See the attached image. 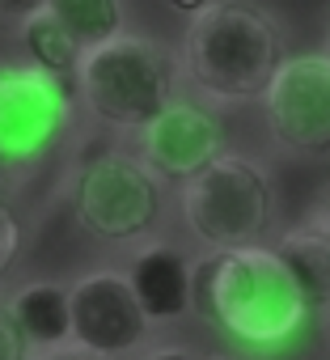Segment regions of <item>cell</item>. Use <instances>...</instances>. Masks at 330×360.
<instances>
[{"label": "cell", "mask_w": 330, "mask_h": 360, "mask_svg": "<svg viewBox=\"0 0 330 360\" xmlns=\"http://www.w3.org/2000/svg\"><path fill=\"white\" fill-rule=\"evenodd\" d=\"M77 89L89 115L119 131H144L165 106L178 102V64L170 47L144 34H119L89 47L77 68Z\"/></svg>", "instance_id": "cell-3"}, {"label": "cell", "mask_w": 330, "mask_h": 360, "mask_svg": "<svg viewBox=\"0 0 330 360\" xmlns=\"http://www.w3.org/2000/svg\"><path fill=\"white\" fill-rule=\"evenodd\" d=\"M144 360H199L191 347H178V343H161V347H148Z\"/></svg>", "instance_id": "cell-18"}, {"label": "cell", "mask_w": 330, "mask_h": 360, "mask_svg": "<svg viewBox=\"0 0 330 360\" xmlns=\"http://www.w3.org/2000/svg\"><path fill=\"white\" fill-rule=\"evenodd\" d=\"M284 39L250 0H212L191 18L183 39V68L212 102H254L284 68Z\"/></svg>", "instance_id": "cell-2"}, {"label": "cell", "mask_w": 330, "mask_h": 360, "mask_svg": "<svg viewBox=\"0 0 330 360\" xmlns=\"http://www.w3.org/2000/svg\"><path fill=\"white\" fill-rule=\"evenodd\" d=\"M47 13L81 43V51L123 34V0H47Z\"/></svg>", "instance_id": "cell-13"}, {"label": "cell", "mask_w": 330, "mask_h": 360, "mask_svg": "<svg viewBox=\"0 0 330 360\" xmlns=\"http://www.w3.org/2000/svg\"><path fill=\"white\" fill-rule=\"evenodd\" d=\"M170 5H174L178 13H191V18H195V13H204V9L212 5V0H170Z\"/></svg>", "instance_id": "cell-20"}, {"label": "cell", "mask_w": 330, "mask_h": 360, "mask_svg": "<svg viewBox=\"0 0 330 360\" xmlns=\"http://www.w3.org/2000/svg\"><path fill=\"white\" fill-rule=\"evenodd\" d=\"M81 225L102 242H140L161 221V178L127 153H93L72 183Z\"/></svg>", "instance_id": "cell-5"}, {"label": "cell", "mask_w": 330, "mask_h": 360, "mask_svg": "<svg viewBox=\"0 0 330 360\" xmlns=\"http://www.w3.org/2000/svg\"><path fill=\"white\" fill-rule=\"evenodd\" d=\"M195 314L246 352H284L309 326V301L267 246L212 250L195 263Z\"/></svg>", "instance_id": "cell-1"}, {"label": "cell", "mask_w": 330, "mask_h": 360, "mask_svg": "<svg viewBox=\"0 0 330 360\" xmlns=\"http://www.w3.org/2000/svg\"><path fill=\"white\" fill-rule=\"evenodd\" d=\"M18 255H22V225H18V217L0 204V280L9 276V267L18 263Z\"/></svg>", "instance_id": "cell-15"}, {"label": "cell", "mask_w": 330, "mask_h": 360, "mask_svg": "<svg viewBox=\"0 0 330 360\" xmlns=\"http://www.w3.org/2000/svg\"><path fill=\"white\" fill-rule=\"evenodd\" d=\"M326 56H330V34H326Z\"/></svg>", "instance_id": "cell-21"}, {"label": "cell", "mask_w": 330, "mask_h": 360, "mask_svg": "<svg viewBox=\"0 0 330 360\" xmlns=\"http://www.w3.org/2000/svg\"><path fill=\"white\" fill-rule=\"evenodd\" d=\"M0 360H30V343L18 330V322L9 314V301H0Z\"/></svg>", "instance_id": "cell-16"}, {"label": "cell", "mask_w": 330, "mask_h": 360, "mask_svg": "<svg viewBox=\"0 0 330 360\" xmlns=\"http://www.w3.org/2000/svg\"><path fill=\"white\" fill-rule=\"evenodd\" d=\"M326 330H330V326H326Z\"/></svg>", "instance_id": "cell-22"}, {"label": "cell", "mask_w": 330, "mask_h": 360, "mask_svg": "<svg viewBox=\"0 0 330 360\" xmlns=\"http://www.w3.org/2000/svg\"><path fill=\"white\" fill-rule=\"evenodd\" d=\"M148 330L152 322L127 271H89L72 284V343L77 347L102 360H123L144 347Z\"/></svg>", "instance_id": "cell-8"}, {"label": "cell", "mask_w": 330, "mask_h": 360, "mask_svg": "<svg viewBox=\"0 0 330 360\" xmlns=\"http://www.w3.org/2000/svg\"><path fill=\"white\" fill-rule=\"evenodd\" d=\"M127 276H131V288L152 326L195 314V263L178 246H170V242L140 246Z\"/></svg>", "instance_id": "cell-10"}, {"label": "cell", "mask_w": 330, "mask_h": 360, "mask_svg": "<svg viewBox=\"0 0 330 360\" xmlns=\"http://www.w3.org/2000/svg\"><path fill=\"white\" fill-rule=\"evenodd\" d=\"M279 263L288 267V276L296 280L301 297L309 301V309L317 314H330V229L326 225H296L279 238L275 246Z\"/></svg>", "instance_id": "cell-12"}, {"label": "cell", "mask_w": 330, "mask_h": 360, "mask_svg": "<svg viewBox=\"0 0 330 360\" xmlns=\"http://www.w3.org/2000/svg\"><path fill=\"white\" fill-rule=\"evenodd\" d=\"M216 157H225V127H220L216 110L187 102V98L165 106L140 131V161L157 178H174L183 187L195 174H204Z\"/></svg>", "instance_id": "cell-9"}, {"label": "cell", "mask_w": 330, "mask_h": 360, "mask_svg": "<svg viewBox=\"0 0 330 360\" xmlns=\"http://www.w3.org/2000/svg\"><path fill=\"white\" fill-rule=\"evenodd\" d=\"M183 217L208 250L258 246L275 217L271 178L258 161L225 153L183 187Z\"/></svg>", "instance_id": "cell-4"}, {"label": "cell", "mask_w": 330, "mask_h": 360, "mask_svg": "<svg viewBox=\"0 0 330 360\" xmlns=\"http://www.w3.org/2000/svg\"><path fill=\"white\" fill-rule=\"evenodd\" d=\"M34 360H102V356H93V352H85V347L68 343V347H55V352H39Z\"/></svg>", "instance_id": "cell-19"}, {"label": "cell", "mask_w": 330, "mask_h": 360, "mask_svg": "<svg viewBox=\"0 0 330 360\" xmlns=\"http://www.w3.org/2000/svg\"><path fill=\"white\" fill-rule=\"evenodd\" d=\"M267 131L296 157H330V56H288L263 94Z\"/></svg>", "instance_id": "cell-7"}, {"label": "cell", "mask_w": 330, "mask_h": 360, "mask_svg": "<svg viewBox=\"0 0 330 360\" xmlns=\"http://www.w3.org/2000/svg\"><path fill=\"white\" fill-rule=\"evenodd\" d=\"M9 314L34 352H55L72 343V284L30 280L9 297Z\"/></svg>", "instance_id": "cell-11"}, {"label": "cell", "mask_w": 330, "mask_h": 360, "mask_svg": "<svg viewBox=\"0 0 330 360\" xmlns=\"http://www.w3.org/2000/svg\"><path fill=\"white\" fill-rule=\"evenodd\" d=\"M68 119L72 94L64 77L39 64H0V161H39L68 131Z\"/></svg>", "instance_id": "cell-6"}, {"label": "cell", "mask_w": 330, "mask_h": 360, "mask_svg": "<svg viewBox=\"0 0 330 360\" xmlns=\"http://www.w3.org/2000/svg\"><path fill=\"white\" fill-rule=\"evenodd\" d=\"M22 47H26V56H30V64H39L43 72H51V77H77V68H81V43L43 9V13H34V18H26L22 22Z\"/></svg>", "instance_id": "cell-14"}, {"label": "cell", "mask_w": 330, "mask_h": 360, "mask_svg": "<svg viewBox=\"0 0 330 360\" xmlns=\"http://www.w3.org/2000/svg\"><path fill=\"white\" fill-rule=\"evenodd\" d=\"M43 9H47V0H0V18H13V22H26Z\"/></svg>", "instance_id": "cell-17"}]
</instances>
